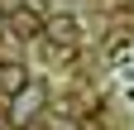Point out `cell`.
I'll use <instances>...</instances> for the list:
<instances>
[{"label": "cell", "instance_id": "obj_6", "mask_svg": "<svg viewBox=\"0 0 134 130\" xmlns=\"http://www.w3.org/2000/svg\"><path fill=\"white\" fill-rule=\"evenodd\" d=\"M14 130H29V125H14Z\"/></svg>", "mask_w": 134, "mask_h": 130}, {"label": "cell", "instance_id": "obj_2", "mask_svg": "<svg viewBox=\"0 0 134 130\" xmlns=\"http://www.w3.org/2000/svg\"><path fill=\"white\" fill-rule=\"evenodd\" d=\"M5 29H10V39H19V43L43 39V14H38V10H29V5H14V10L5 14Z\"/></svg>", "mask_w": 134, "mask_h": 130}, {"label": "cell", "instance_id": "obj_5", "mask_svg": "<svg viewBox=\"0 0 134 130\" xmlns=\"http://www.w3.org/2000/svg\"><path fill=\"white\" fill-rule=\"evenodd\" d=\"M38 130H77V121L62 116V111H43V116H38Z\"/></svg>", "mask_w": 134, "mask_h": 130}, {"label": "cell", "instance_id": "obj_3", "mask_svg": "<svg viewBox=\"0 0 134 130\" xmlns=\"http://www.w3.org/2000/svg\"><path fill=\"white\" fill-rule=\"evenodd\" d=\"M43 39L53 48H77L81 43V24L72 19V14H48L43 19Z\"/></svg>", "mask_w": 134, "mask_h": 130}, {"label": "cell", "instance_id": "obj_1", "mask_svg": "<svg viewBox=\"0 0 134 130\" xmlns=\"http://www.w3.org/2000/svg\"><path fill=\"white\" fill-rule=\"evenodd\" d=\"M43 111H48V87L38 77H29V87L10 96V125H34Z\"/></svg>", "mask_w": 134, "mask_h": 130}, {"label": "cell", "instance_id": "obj_4", "mask_svg": "<svg viewBox=\"0 0 134 130\" xmlns=\"http://www.w3.org/2000/svg\"><path fill=\"white\" fill-rule=\"evenodd\" d=\"M24 87H29V68L24 63H0V96L10 101V96L24 92Z\"/></svg>", "mask_w": 134, "mask_h": 130}]
</instances>
